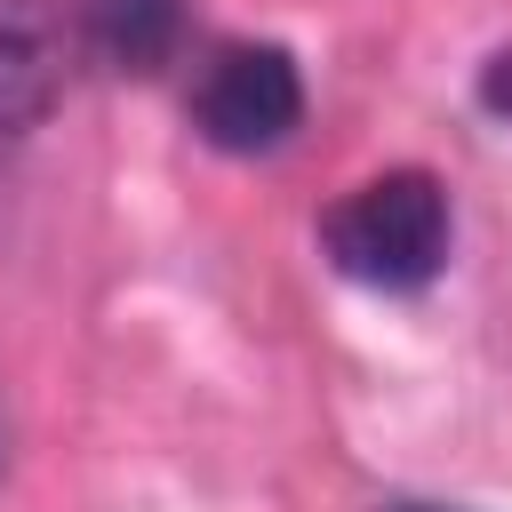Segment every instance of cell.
Wrapping results in <instances>:
<instances>
[{
	"label": "cell",
	"instance_id": "7a4b0ae2",
	"mask_svg": "<svg viewBox=\"0 0 512 512\" xmlns=\"http://www.w3.org/2000/svg\"><path fill=\"white\" fill-rule=\"evenodd\" d=\"M184 112H192L200 144H216V152H272L304 120V72L272 40H224L200 56Z\"/></svg>",
	"mask_w": 512,
	"mask_h": 512
},
{
	"label": "cell",
	"instance_id": "6da1fadb",
	"mask_svg": "<svg viewBox=\"0 0 512 512\" xmlns=\"http://www.w3.org/2000/svg\"><path fill=\"white\" fill-rule=\"evenodd\" d=\"M320 248L344 280L408 296L432 288L448 264V192L424 168H384L368 184H352L328 216H320Z\"/></svg>",
	"mask_w": 512,
	"mask_h": 512
},
{
	"label": "cell",
	"instance_id": "277c9868",
	"mask_svg": "<svg viewBox=\"0 0 512 512\" xmlns=\"http://www.w3.org/2000/svg\"><path fill=\"white\" fill-rule=\"evenodd\" d=\"M184 40V0H80L72 8V48L96 56L104 72H160Z\"/></svg>",
	"mask_w": 512,
	"mask_h": 512
},
{
	"label": "cell",
	"instance_id": "5b68a950",
	"mask_svg": "<svg viewBox=\"0 0 512 512\" xmlns=\"http://www.w3.org/2000/svg\"><path fill=\"white\" fill-rule=\"evenodd\" d=\"M480 112L512 120V48H496V56L480 64Z\"/></svg>",
	"mask_w": 512,
	"mask_h": 512
},
{
	"label": "cell",
	"instance_id": "8992f818",
	"mask_svg": "<svg viewBox=\"0 0 512 512\" xmlns=\"http://www.w3.org/2000/svg\"><path fill=\"white\" fill-rule=\"evenodd\" d=\"M384 512H472V504H424V496H400V504H384Z\"/></svg>",
	"mask_w": 512,
	"mask_h": 512
},
{
	"label": "cell",
	"instance_id": "3957f363",
	"mask_svg": "<svg viewBox=\"0 0 512 512\" xmlns=\"http://www.w3.org/2000/svg\"><path fill=\"white\" fill-rule=\"evenodd\" d=\"M64 56H72L64 16H48L40 0H0V128L48 120L64 88Z\"/></svg>",
	"mask_w": 512,
	"mask_h": 512
}]
</instances>
